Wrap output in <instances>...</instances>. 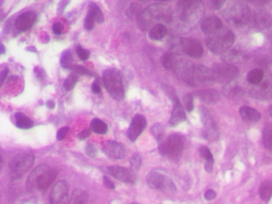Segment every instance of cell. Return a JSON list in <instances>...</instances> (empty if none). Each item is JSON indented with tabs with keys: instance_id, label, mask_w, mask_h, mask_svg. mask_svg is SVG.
<instances>
[{
	"instance_id": "cell-1",
	"label": "cell",
	"mask_w": 272,
	"mask_h": 204,
	"mask_svg": "<svg viewBox=\"0 0 272 204\" xmlns=\"http://www.w3.org/2000/svg\"><path fill=\"white\" fill-rule=\"evenodd\" d=\"M205 7L201 1L183 0L178 2L173 22L179 30L189 31L195 28L203 18Z\"/></svg>"
},
{
	"instance_id": "cell-2",
	"label": "cell",
	"mask_w": 272,
	"mask_h": 204,
	"mask_svg": "<svg viewBox=\"0 0 272 204\" xmlns=\"http://www.w3.org/2000/svg\"><path fill=\"white\" fill-rule=\"evenodd\" d=\"M174 72L191 87H197L213 82L211 69L203 65L194 64L188 60H179Z\"/></svg>"
},
{
	"instance_id": "cell-3",
	"label": "cell",
	"mask_w": 272,
	"mask_h": 204,
	"mask_svg": "<svg viewBox=\"0 0 272 204\" xmlns=\"http://www.w3.org/2000/svg\"><path fill=\"white\" fill-rule=\"evenodd\" d=\"M173 12L170 7L163 4H154L142 11L137 18L138 28L142 31L148 30L160 22L172 23Z\"/></svg>"
},
{
	"instance_id": "cell-4",
	"label": "cell",
	"mask_w": 272,
	"mask_h": 204,
	"mask_svg": "<svg viewBox=\"0 0 272 204\" xmlns=\"http://www.w3.org/2000/svg\"><path fill=\"white\" fill-rule=\"evenodd\" d=\"M224 18L232 26L243 27L250 23L252 13L246 3L236 2L229 4L224 11Z\"/></svg>"
},
{
	"instance_id": "cell-5",
	"label": "cell",
	"mask_w": 272,
	"mask_h": 204,
	"mask_svg": "<svg viewBox=\"0 0 272 204\" xmlns=\"http://www.w3.org/2000/svg\"><path fill=\"white\" fill-rule=\"evenodd\" d=\"M184 138L181 135L174 133L159 143V151L162 156L171 161L178 162L181 158L184 148Z\"/></svg>"
},
{
	"instance_id": "cell-6",
	"label": "cell",
	"mask_w": 272,
	"mask_h": 204,
	"mask_svg": "<svg viewBox=\"0 0 272 204\" xmlns=\"http://www.w3.org/2000/svg\"><path fill=\"white\" fill-rule=\"evenodd\" d=\"M235 42V35L230 30L223 27L216 33L208 36L207 48L216 55H221L229 50Z\"/></svg>"
},
{
	"instance_id": "cell-7",
	"label": "cell",
	"mask_w": 272,
	"mask_h": 204,
	"mask_svg": "<svg viewBox=\"0 0 272 204\" xmlns=\"http://www.w3.org/2000/svg\"><path fill=\"white\" fill-rule=\"evenodd\" d=\"M103 83L107 93L114 100L122 101L124 98V90L122 77L118 70L109 68L103 73Z\"/></svg>"
},
{
	"instance_id": "cell-8",
	"label": "cell",
	"mask_w": 272,
	"mask_h": 204,
	"mask_svg": "<svg viewBox=\"0 0 272 204\" xmlns=\"http://www.w3.org/2000/svg\"><path fill=\"white\" fill-rule=\"evenodd\" d=\"M35 162V156L32 153H24L15 155L9 163L10 177L17 180L26 175Z\"/></svg>"
},
{
	"instance_id": "cell-9",
	"label": "cell",
	"mask_w": 272,
	"mask_h": 204,
	"mask_svg": "<svg viewBox=\"0 0 272 204\" xmlns=\"http://www.w3.org/2000/svg\"><path fill=\"white\" fill-rule=\"evenodd\" d=\"M213 82L225 85L235 80L239 73V70L235 65L226 63H217L211 69Z\"/></svg>"
},
{
	"instance_id": "cell-10",
	"label": "cell",
	"mask_w": 272,
	"mask_h": 204,
	"mask_svg": "<svg viewBox=\"0 0 272 204\" xmlns=\"http://www.w3.org/2000/svg\"><path fill=\"white\" fill-rule=\"evenodd\" d=\"M59 174L56 169H51L47 165L38 167L34 175L35 187L40 191H45L55 181Z\"/></svg>"
},
{
	"instance_id": "cell-11",
	"label": "cell",
	"mask_w": 272,
	"mask_h": 204,
	"mask_svg": "<svg viewBox=\"0 0 272 204\" xmlns=\"http://www.w3.org/2000/svg\"><path fill=\"white\" fill-rule=\"evenodd\" d=\"M251 96L254 99L268 101L272 99V75L264 77L263 80L255 85L250 91Z\"/></svg>"
},
{
	"instance_id": "cell-12",
	"label": "cell",
	"mask_w": 272,
	"mask_h": 204,
	"mask_svg": "<svg viewBox=\"0 0 272 204\" xmlns=\"http://www.w3.org/2000/svg\"><path fill=\"white\" fill-rule=\"evenodd\" d=\"M179 46L185 54L192 58H200L204 53L203 46L193 39H179Z\"/></svg>"
},
{
	"instance_id": "cell-13",
	"label": "cell",
	"mask_w": 272,
	"mask_h": 204,
	"mask_svg": "<svg viewBox=\"0 0 272 204\" xmlns=\"http://www.w3.org/2000/svg\"><path fill=\"white\" fill-rule=\"evenodd\" d=\"M69 187L65 180H60L53 186L50 195V204H66Z\"/></svg>"
},
{
	"instance_id": "cell-14",
	"label": "cell",
	"mask_w": 272,
	"mask_h": 204,
	"mask_svg": "<svg viewBox=\"0 0 272 204\" xmlns=\"http://www.w3.org/2000/svg\"><path fill=\"white\" fill-rule=\"evenodd\" d=\"M251 27L257 31L269 29L272 23V17L266 11L258 10L252 14L250 23Z\"/></svg>"
},
{
	"instance_id": "cell-15",
	"label": "cell",
	"mask_w": 272,
	"mask_h": 204,
	"mask_svg": "<svg viewBox=\"0 0 272 204\" xmlns=\"http://www.w3.org/2000/svg\"><path fill=\"white\" fill-rule=\"evenodd\" d=\"M106 172L108 174L121 182L134 184L136 182L137 177L133 170L124 167L113 166L107 167Z\"/></svg>"
},
{
	"instance_id": "cell-16",
	"label": "cell",
	"mask_w": 272,
	"mask_h": 204,
	"mask_svg": "<svg viewBox=\"0 0 272 204\" xmlns=\"http://www.w3.org/2000/svg\"><path fill=\"white\" fill-rule=\"evenodd\" d=\"M102 150L108 158L121 160L126 155L125 148L114 140H106L102 144Z\"/></svg>"
},
{
	"instance_id": "cell-17",
	"label": "cell",
	"mask_w": 272,
	"mask_h": 204,
	"mask_svg": "<svg viewBox=\"0 0 272 204\" xmlns=\"http://www.w3.org/2000/svg\"><path fill=\"white\" fill-rule=\"evenodd\" d=\"M147 125L145 117L142 114H136L131 122L127 135L131 142H134L142 134Z\"/></svg>"
},
{
	"instance_id": "cell-18",
	"label": "cell",
	"mask_w": 272,
	"mask_h": 204,
	"mask_svg": "<svg viewBox=\"0 0 272 204\" xmlns=\"http://www.w3.org/2000/svg\"><path fill=\"white\" fill-rule=\"evenodd\" d=\"M37 18V14L33 11L22 13L15 19V27L19 31L25 32L33 27Z\"/></svg>"
},
{
	"instance_id": "cell-19",
	"label": "cell",
	"mask_w": 272,
	"mask_h": 204,
	"mask_svg": "<svg viewBox=\"0 0 272 204\" xmlns=\"http://www.w3.org/2000/svg\"><path fill=\"white\" fill-rule=\"evenodd\" d=\"M248 58V55L246 53L237 49L229 50L221 54V59L223 62L233 65L243 64Z\"/></svg>"
},
{
	"instance_id": "cell-20",
	"label": "cell",
	"mask_w": 272,
	"mask_h": 204,
	"mask_svg": "<svg viewBox=\"0 0 272 204\" xmlns=\"http://www.w3.org/2000/svg\"><path fill=\"white\" fill-rule=\"evenodd\" d=\"M222 20L215 15L205 19L201 25V30L206 36H211L223 28Z\"/></svg>"
},
{
	"instance_id": "cell-21",
	"label": "cell",
	"mask_w": 272,
	"mask_h": 204,
	"mask_svg": "<svg viewBox=\"0 0 272 204\" xmlns=\"http://www.w3.org/2000/svg\"><path fill=\"white\" fill-rule=\"evenodd\" d=\"M172 101L174 106L169 120V124L171 127H175L185 120L186 115L184 108L180 100L177 97L174 99Z\"/></svg>"
},
{
	"instance_id": "cell-22",
	"label": "cell",
	"mask_w": 272,
	"mask_h": 204,
	"mask_svg": "<svg viewBox=\"0 0 272 204\" xmlns=\"http://www.w3.org/2000/svg\"><path fill=\"white\" fill-rule=\"evenodd\" d=\"M193 96L207 104H214L220 100V94L215 89H207L196 91Z\"/></svg>"
},
{
	"instance_id": "cell-23",
	"label": "cell",
	"mask_w": 272,
	"mask_h": 204,
	"mask_svg": "<svg viewBox=\"0 0 272 204\" xmlns=\"http://www.w3.org/2000/svg\"><path fill=\"white\" fill-rule=\"evenodd\" d=\"M203 112L205 129L202 132V136L206 140H216L219 136L216 125L206 112Z\"/></svg>"
},
{
	"instance_id": "cell-24",
	"label": "cell",
	"mask_w": 272,
	"mask_h": 204,
	"mask_svg": "<svg viewBox=\"0 0 272 204\" xmlns=\"http://www.w3.org/2000/svg\"><path fill=\"white\" fill-rule=\"evenodd\" d=\"M222 93L225 97L230 100H237L243 97L244 90L237 82L234 81L224 85Z\"/></svg>"
},
{
	"instance_id": "cell-25",
	"label": "cell",
	"mask_w": 272,
	"mask_h": 204,
	"mask_svg": "<svg viewBox=\"0 0 272 204\" xmlns=\"http://www.w3.org/2000/svg\"><path fill=\"white\" fill-rule=\"evenodd\" d=\"M242 120L246 123H256L261 119L262 115L257 109L249 106H242L239 109Z\"/></svg>"
},
{
	"instance_id": "cell-26",
	"label": "cell",
	"mask_w": 272,
	"mask_h": 204,
	"mask_svg": "<svg viewBox=\"0 0 272 204\" xmlns=\"http://www.w3.org/2000/svg\"><path fill=\"white\" fill-rule=\"evenodd\" d=\"M165 176L158 172H151L146 177L147 184L152 189L161 191L163 183H164Z\"/></svg>"
},
{
	"instance_id": "cell-27",
	"label": "cell",
	"mask_w": 272,
	"mask_h": 204,
	"mask_svg": "<svg viewBox=\"0 0 272 204\" xmlns=\"http://www.w3.org/2000/svg\"><path fill=\"white\" fill-rule=\"evenodd\" d=\"M177 55L172 52H167L163 54L161 59L162 66L170 72H175L179 60Z\"/></svg>"
},
{
	"instance_id": "cell-28",
	"label": "cell",
	"mask_w": 272,
	"mask_h": 204,
	"mask_svg": "<svg viewBox=\"0 0 272 204\" xmlns=\"http://www.w3.org/2000/svg\"><path fill=\"white\" fill-rule=\"evenodd\" d=\"M168 33L167 27L162 23L152 27L149 31V36L151 40L159 41L164 38Z\"/></svg>"
},
{
	"instance_id": "cell-29",
	"label": "cell",
	"mask_w": 272,
	"mask_h": 204,
	"mask_svg": "<svg viewBox=\"0 0 272 204\" xmlns=\"http://www.w3.org/2000/svg\"><path fill=\"white\" fill-rule=\"evenodd\" d=\"M14 117L15 125L18 128L28 129L33 127V121L25 114L21 112H17L14 114Z\"/></svg>"
},
{
	"instance_id": "cell-30",
	"label": "cell",
	"mask_w": 272,
	"mask_h": 204,
	"mask_svg": "<svg viewBox=\"0 0 272 204\" xmlns=\"http://www.w3.org/2000/svg\"><path fill=\"white\" fill-rule=\"evenodd\" d=\"M89 196L88 193L82 189L74 191L68 204H87Z\"/></svg>"
},
{
	"instance_id": "cell-31",
	"label": "cell",
	"mask_w": 272,
	"mask_h": 204,
	"mask_svg": "<svg viewBox=\"0 0 272 204\" xmlns=\"http://www.w3.org/2000/svg\"><path fill=\"white\" fill-rule=\"evenodd\" d=\"M264 78L263 70L260 68H255L248 73L246 80L248 83L255 86L260 84L263 80Z\"/></svg>"
},
{
	"instance_id": "cell-32",
	"label": "cell",
	"mask_w": 272,
	"mask_h": 204,
	"mask_svg": "<svg viewBox=\"0 0 272 204\" xmlns=\"http://www.w3.org/2000/svg\"><path fill=\"white\" fill-rule=\"evenodd\" d=\"M260 197L262 200L268 202L272 196V180H268L261 185L259 191Z\"/></svg>"
},
{
	"instance_id": "cell-33",
	"label": "cell",
	"mask_w": 272,
	"mask_h": 204,
	"mask_svg": "<svg viewBox=\"0 0 272 204\" xmlns=\"http://www.w3.org/2000/svg\"><path fill=\"white\" fill-rule=\"evenodd\" d=\"M91 130L97 134L104 135L108 131L107 124L99 119H93L91 123Z\"/></svg>"
},
{
	"instance_id": "cell-34",
	"label": "cell",
	"mask_w": 272,
	"mask_h": 204,
	"mask_svg": "<svg viewBox=\"0 0 272 204\" xmlns=\"http://www.w3.org/2000/svg\"><path fill=\"white\" fill-rule=\"evenodd\" d=\"M263 141L267 150L272 151V123L268 124L263 131Z\"/></svg>"
},
{
	"instance_id": "cell-35",
	"label": "cell",
	"mask_w": 272,
	"mask_h": 204,
	"mask_svg": "<svg viewBox=\"0 0 272 204\" xmlns=\"http://www.w3.org/2000/svg\"><path fill=\"white\" fill-rule=\"evenodd\" d=\"M60 61L62 68L71 69L73 66V59L71 51L67 50L62 52Z\"/></svg>"
},
{
	"instance_id": "cell-36",
	"label": "cell",
	"mask_w": 272,
	"mask_h": 204,
	"mask_svg": "<svg viewBox=\"0 0 272 204\" xmlns=\"http://www.w3.org/2000/svg\"><path fill=\"white\" fill-rule=\"evenodd\" d=\"M88 11L94 15L98 23H102L104 22V17L103 13L96 3L91 2L89 5Z\"/></svg>"
},
{
	"instance_id": "cell-37",
	"label": "cell",
	"mask_w": 272,
	"mask_h": 204,
	"mask_svg": "<svg viewBox=\"0 0 272 204\" xmlns=\"http://www.w3.org/2000/svg\"><path fill=\"white\" fill-rule=\"evenodd\" d=\"M161 191L169 194H173L177 192L176 185L172 178L166 176Z\"/></svg>"
},
{
	"instance_id": "cell-38",
	"label": "cell",
	"mask_w": 272,
	"mask_h": 204,
	"mask_svg": "<svg viewBox=\"0 0 272 204\" xmlns=\"http://www.w3.org/2000/svg\"><path fill=\"white\" fill-rule=\"evenodd\" d=\"M79 76L74 73L68 76L64 83V87L66 91L69 92L73 90L79 81Z\"/></svg>"
},
{
	"instance_id": "cell-39",
	"label": "cell",
	"mask_w": 272,
	"mask_h": 204,
	"mask_svg": "<svg viewBox=\"0 0 272 204\" xmlns=\"http://www.w3.org/2000/svg\"><path fill=\"white\" fill-rule=\"evenodd\" d=\"M153 135L158 141V142L165 138V131L162 125L157 123L153 125L151 128Z\"/></svg>"
},
{
	"instance_id": "cell-40",
	"label": "cell",
	"mask_w": 272,
	"mask_h": 204,
	"mask_svg": "<svg viewBox=\"0 0 272 204\" xmlns=\"http://www.w3.org/2000/svg\"><path fill=\"white\" fill-rule=\"evenodd\" d=\"M96 19L91 12H88L84 21V27L88 31L91 30L94 27Z\"/></svg>"
},
{
	"instance_id": "cell-41",
	"label": "cell",
	"mask_w": 272,
	"mask_h": 204,
	"mask_svg": "<svg viewBox=\"0 0 272 204\" xmlns=\"http://www.w3.org/2000/svg\"><path fill=\"white\" fill-rule=\"evenodd\" d=\"M199 153L201 158L206 161L214 160L213 156L210 150L207 146H200L199 148Z\"/></svg>"
},
{
	"instance_id": "cell-42",
	"label": "cell",
	"mask_w": 272,
	"mask_h": 204,
	"mask_svg": "<svg viewBox=\"0 0 272 204\" xmlns=\"http://www.w3.org/2000/svg\"><path fill=\"white\" fill-rule=\"evenodd\" d=\"M76 52L78 56L82 61L88 60L90 57V51L87 49H85L80 45H78L76 46Z\"/></svg>"
},
{
	"instance_id": "cell-43",
	"label": "cell",
	"mask_w": 272,
	"mask_h": 204,
	"mask_svg": "<svg viewBox=\"0 0 272 204\" xmlns=\"http://www.w3.org/2000/svg\"><path fill=\"white\" fill-rule=\"evenodd\" d=\"M183 103L186 110L191 112L194 108L193 96L190 94H186L183 99Z\"/></svg>"
},
{
	"instance_id": "cell-44",
	"label": "cell",
	"mask_w": 272,
	"mask_h": 204,
	"mask_svg": "<svg viewBox=\"0 0 272 204\" xmlns=\"http://www.w3.org/2000/svg\"><path fill=\"white\" fill-rule=\"evenodd\" d=\"M130 163L131 167L133 170H138L141 166L142 164V157L141 155L138 154H135L132 157Z\"/></svg>"
},
{
	"instance_id": "cell-45",
	"label": "cell",
	"mask_w": 272,
	"mask_h": 204,
	"mask_svg": "<svg viewBox=\"0 0 272 204\" xmlns=\"http://www.w3.org/2000/svg\"><path fill=\"white\" fill-rule=\"evenodd\" d=\"M71 69L73 73L79 76L90 75L89 70L82 66H73Z\"/></svg>"
},
{
	"instance_id": "cell-46",
	"label": "cell",
	"mask_w": 272,
	"mask_h": 204,
	"mask_svg": "<svg viewBox=\"0 0 272 204\" xmlns=\"http://www.w3.org/2000/svg\"><path fill=\"white\" fill-rule=\"evenodd\" d=\"M225 3V1L223 0H211L208 1V4L210 9L216 11L220 9Z\"/></svg>"
},
{
	"instance_id": "cell-47",
	"label": "cell",
	"mask_w": 272,
	"mask_h": 204,
	"mask_svg": "<svg viewBox=\"0 0 272 204\" xmlns=\"http://www.w3.org/2000/svg\"><path fill=\"white\" fill-rule=\"evenodd\" d=\"M140 9H141V7L138 4H132L128 10L127 15L130 17H133L134 15H137V18L138 15L141 12H140Z\"/></svg>"
},
{
	"instance_id": "cell-48",
	"label": "cell",
	"mask_w": 272,
	"mask_h": 204,
	"mask_svg": "<svg viewBox=\"0 0 272 204\" xmlns=\"http://www.w3.org/2000/svg\"><path fill=\"white\" fill-rule=\"evenodd\" d=\"M85 152L91 158H94L97 156V150L94 145L92 144H88L86 148H85Z\"/></svg>"
},
{
	"instance_id": "cell-49",
	"label": "cell",
	"mask_w": 272,
	"mask_h": 204,
	"mask_svg": "<svg viewBox=\"0 0 272 204\" xmlns=\"http://www.w3.org/2000/svg\"><path fill=\"white\" fill-rule=\"evenodd\" d=\"M69 131V127H62L57 132V138L59 141L63 140L66 137Z\"/></svg>"
},
{
	"instance_id": "cell-50",
	"label": "cell",
	"mask_w": 272,
	"mask_h": 204,
	"mask_svg": "<svg viewBox=\"0 0 272 204\" xmlns=\"http://www.w3.org/2000/svg\"><path fill=\"white\" fill-rule=\"evenodd\" d=\"M216 193L213 190H208L204 194L205 199L209 201L214 200L216 198Z\"/></svg>"
},
{
	"instance_id": "cell-51",
	"label": "cell",
	"mask_w": 272,
	"mask_h": 204,
	"mask_svg": "<svg viewBox=\"0 0 272 204\" xmlns=\"http://www.w3.org/2000/svg\"><path fill=\"white\" fill-rule=\"evenodd\" d=\"M63 29V26L60 22H55L53 25V31L54 34L61 35Z\"/></svg>"
},
{
	"instance_id": "cell-52",
	"label": "cell",
	"mask_w": 272,
	"mask_h": 204,
	"mask_svg": "<svg viewBox=\"0 0 272 204\" xmlns=\"http://www.w3.org/2000/svg\"><path fill=\"white\" fill-rule=\"evenodd\" d=\"M91 129L84 130L80 133V134L78 136V138L81 140L87 139L91 136Z\"/></svg>"
},
{
	"instance_id": "cell-53",
	"label": "cell",
	"mask_w": 272,
	"mask_h": 204,
	"mask_svg": "<svg viewBox=\"0 0 272 204\" xmlns=\"http://www.w3.org/2000/svg\"><path fill=\"white\" fill-rule=\"evenodd\" d=\"M103 183L106 188L109 190H114L115 186L109 178L107 176L103 177Z\"/></svg>"
},
{
	"instance_id": "cell-54",
	"label": "cell",
	"mask_w": 272,
	"mask_h": 204,
	"mask_svg": "<svg viewBox=\"0 0 272 204\" xmlns=\"http://www.w3.org/2000/svg\"><path fill=\"white\" fill-rule=\"evenodd\" d=\"M214 160L206 161L204 164V168L209 174H211L213 170V165Z\"/></svg>"
},
{
	"instance_id": "cell-55",
	"label": "cell",
	"mask_w": 272,
	"mask_h": 204,
	"mask_svg": "<svg viewBox=\"0 0 272 204\" xmlns=\"http://www.w3.org/2000/svg\"><path fill=\"white\" fill-rule=\"evenodd\" d=\"M9 73V69L7 68L4 69L0 75V85L1 86L3 85V84L6 79V78Z\"/></svg>"
},
{
	"instance_id": "cell-56",
	"label": "cell",
	"mask_w": 272,
	"mask_h": 204,
	"mask_svg": "<svg viewBox=\"0 0 272 204\" xmlns=\"http://www.w3.org/2000/svg\"><path fill=\"white\" fill-rule=\"evenodd\" d=\"M253 5L263 6L268 4L270 2L268 1H263V0H254V1H248Z\"/></svg>"
},
{
	"instance_id": "cell-57",
	"label": "cell",
	"mask_w": 272,
	"mask_h": 204,
	"mask_svg": "<svg viewBox=\"0 0 272 204\" xmlns=\"http://www.w3.org/2000/svg\"><path fill=\"white\" fill-rule=\"evenodd\" d=\"M91 91L93 94H98L100 92L101 89L98 85L94 83L91 86Z\"/></svg>"
},
{
	"instance_id": "cell-58",
	"label": "cell",
	"mask_w": 272,
	"mask_h": 204,
	"mask_svg": "<svg viewBox=\"0 0 272 204\" xmlns=\"http://www.w3.org/2000/svg\"><path fill=\"white\" fill-rule=\"evenodd\" d=\"M46 106H47L49 109H53L56 106L55 102L52 100H49L47 102V103H46Z\"/></svg>"
},
{
	"instance_id": "cell-59",
	"label": "cell",
	"mask_w": 272,
	"mask_h": 204,
	"mask_svg": "<svg viewBox=\"0 0 272 204\" xmlns=\"http://www.w3.org/2000/svg\"><path fill=\"white\" fill-rule=\"evenodd\" d=\"M5 53V48L4 46L2 43H1V54H4Z\"/></svg>"
},
{
	"instance_id": "cell-60",
	"label": "cell",
	"mask_w": 272,
	"mask_h": 204,
	"mask_svg": "<svg viewBox=\"0 0 272 204\" xmlns=\"http://www.w3.org/2000/svg\"><path fill=\"white\" fill-rule=\"evenodd\" d=\"M268 38L269 41L272 43V29L270 31L268 35Z\"/></svg>"
},
{
	"instance_id": "cell-61",
	"label": "cell",
	"mask_w": 272,
	"mask_h": 204,
	"mask_svg": "<svg viewBox=\"0 0 272 204\" xmlns=\"http://www.w3.org/2000/svg\"><path fill=\"white\" fill-rule=\"evenodd\" d=\"M269 113L271 116L272 117V104L270 106L269 108Z\"/></svg>"
},
{
	"instance_id": "cell-62",
	"label": "cell",
	"mask_w": 272,
	"mask_h": 204,
	"mask_svg": "<svg viewBox=\"0 0 272 204\" xmlns=\"http://www.w3.org/2000/svg\"><path fill=\"white\" fill-rule=\"evenodd\" d=\"M133 204H139V203H134Z\"/></svg>"
}]
</instances>
